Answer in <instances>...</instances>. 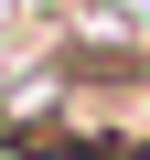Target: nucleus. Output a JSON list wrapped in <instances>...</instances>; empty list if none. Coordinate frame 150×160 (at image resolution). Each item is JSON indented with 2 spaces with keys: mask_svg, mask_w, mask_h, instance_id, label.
Returning <instances> with one entry per match:
<instances>
[{
  "mask_svg": "<svg viewBox=\"0 0 150 160\" xmlns=\"http://www.w3.org/2000/svg\"><path fill=\"white\" fill-rule=\"evenodd\" d=\"M0 160H150V43L54 32L0 64Z\"/></svg>",
  "mask_w": 150,
  "mask_h": 160,
  "instance_id": "1",
  "label": "nucleus"
},
{
  "mask_svg": "<svg viewBox=\"0 0 150 160\" xmlns=\"http://www.w3.org/2000/svg\"><path fill=\"white\" fill-rule=\"evenodd\" d=\"M86 11H107V0H86Z\"/></svg>",
  "mask_w": 150,
  "mask_h": 160,
  "instance_id": "2",
  "label": "nucleus"
}]
</instances>
